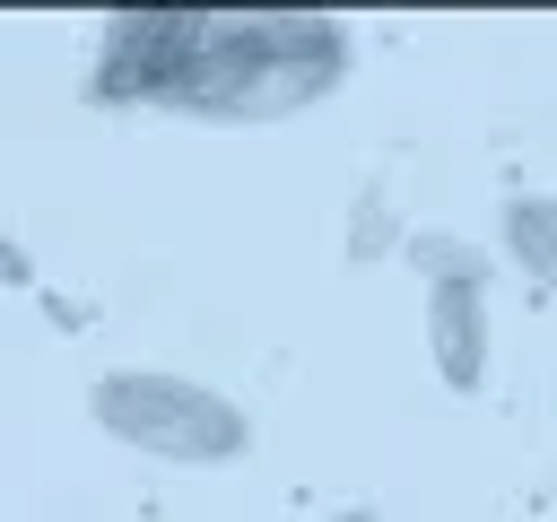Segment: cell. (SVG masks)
<instances>
[{
  "mask_svg": "<svg viewBox=\"0 0 557 522\" xmlns=\"http://www.w3.org/2000/svg\"><path fill=\"white\" fill-rule=\"evenodd\" d=\"M0 278H26V252H17L9 235H0Z\"/></svg>",
  "mask_w": 557,
  "mask_h": 522,
  "instance_id": "8",
  "label": "cell"
},
{
  "mask_svg": "<svg viewBox=\"0 0 557 522\" xmlns=\"http://www.w3.org/2000/svg\"><path fill=\"white\" fill-rule=\"evenodd\" d=\"M505 252H513L540 287H557V191H522V200L505 209Z\"/></svg>",
  "mask_w": 557,
  "mask_h": 522,
  "instance_id": "5",
  "label": "cell"
},
{
  "mask_svg": "<svg viewBox=\"0 0 557 522\" xmlns=\"http://www.w3.org/2000/svg\"><path fill=\"white\" fill-rule=\"evenodd\" d=\"M348 78V26L322 9H200L165 87L183 122H287Z\"/></svg>",
  "mask_w": 557,
  "mask_h": 522,
  "instance_id": "1",
  "label": "cell"
},
{
  "mask_svg": "<svg viewBox=\"0 0 557 522\" xmlns=\"http://www.w3.org/2000/svg\"><path fill=\"white\" fill-rule=\"evenodd\" d=\"M426 348L444 391L487 383V287H426Z\"/></svg>",
  "mask_w": 557,
  "mask_h": 522,
  "instance_id": "4",
  "label": "cell"
},
{
  "mask_svg": "<svg viewBox=\"0 0 557 522\" xmlns=\"http://www.w3.org/2000/svg\"><path fill=\"white\" fill-rule=\"evenodd\" d=\"M191 17L200 9H113L96 70H87V96L96 104H165V87L191 52Z\"/></svg>",
  "mask_w": 557,
  "mask_h": 522,
  "instance_id": "3",
  "label": "cell"
},
{
  "mask_svg": "<svg viewBox=\"0 0 557 522\" xmlns=\"http://www.w3.org/2000/svg\"><path fill=\"white\" fill-rule=\"evenodd\" d=\"M322 522H374V513H366V505H348V513H322Z\"/></svg>",
  "mask_w": 557,
  "mask_h": 522,
  "instance_id": "9",
  "label": "cell"
},
{
  "mask_svg": "<svg viewBox=\"0 0 557 522\" xmlns=\"http://www.w3.org/2000/svg\"><path fill=\"white\" fill-rule=\"evenodd\" d=\"M392 244H400V235H392V200L366 191L357 217H348V261H374V252H392Z\"/></svg>",
  "mask_w": 557,
  "mask_h": 522,
  "instance_id": "7",
  "label": "cell"
},
{
  "mask_svg": "<svg viewBox=\"0 0 557 522\" xmlns=\"http://www.w3.org/2000/svg\"><path fill=\"white\" fill-rule=\"evenodd\" d=\"M400 252H409V270H426V287H487V252L461 244V235H444V226L400 235Z\"/></svg>",
  "mask_w": 557,
  "mask_h": 522,
  "instance_id": "6",
  "label": "cell"
},
{
  "mask_svg": "<svg viewBox=\"0 0 557 522\" xmlns=\"http://www.w3.org/2000/svg\"><path fill=\"white\" fill-rule=\"evenodd\" d=\"M87 409H96V426L113 444H131L148 461H183V470L244 461V444H252V418L226 391H209L191 374H165V365H113V374H96Z\"/></svg>",
  "mask_w": 557,
  "mask_h": 522,
  "instance_id": "2",
  "label": "cell"
}]
</instances>
